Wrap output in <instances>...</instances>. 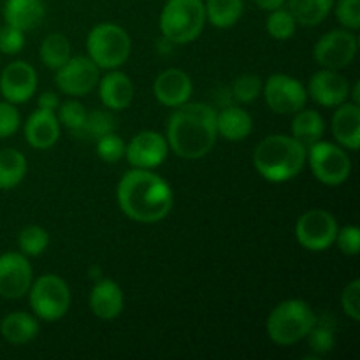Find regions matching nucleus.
<instances>
[{"label":"nucleus","mask_w":360,"mask_h":360,"mask_svg":"<svg viewBox=\"0 0 360 360\" xmlns=\"http://www.w3.org/2000/svg\"><path fill=\"white\" fill-rule=\"evenodd\" d=\"M70 58V42L62 34H49L41 44V60L48 69H60Z\"/></svg>","instance_id":"c85d7f7f"},{"label":"nucleus","mask_w":360,"mask_h":360,"mask_svg":"<svg viewBox=\"0 0 360 360\" xmlns=\"http://www.w3.org/2000/svg\"><path fill=\"white\" fill-rule=\"evenodd\" d=\"M217 111L202 102L179 105L167 123L169 150L186 160H197L217 143Z\"/></svg>","instance_id":"f03ea898"},{"label":"nucleus","mask_w":360,"mask_h":360,"mask_svg":"<svg viewBox=\"0 0 360 360\" xmlns=\"http://www.w3.org/2000/svg\"><path fill=\"white\" fill-rule=\"evenodd\" d=\"M20 111L13 102H0V139L11 137L20 129Z\"/></svg>","instance_id":"4c0bfd02"},{"label":"nucleus","mask_w":360,"mask_h":360,"mask_svg":"<svg viewBox=\"0 0 360 360\" xmlns=\"http://www.w3.org/2000/svg\"><path fill=\"white\" fill-rule=\"evenodd\" d=\"M262 91V79L255 74H243L236 77L232 83V95L243 104H250L255 101Z\"/></svg>","instance_id":"72a5a7b5"},{"label":"nucleus","mask_w":360,"mask_h":360,"mask_svg":"<svg viewBox=\"0 0 360 360\" xmlns=\"http://www.w3.org/2000/svg\"><path fill=\"white\" fill-rule=\"evenodd\" d=\"M294 115V120H292V137L294 139H297L306 148L322 139L326 123L319 111L302 108Z\"/></svg>","instance_id":"393cba45"},{"label":"nucleus","mask_w":360,"mask_h":360,"mask_svg":"<svg viewBox=\"0 0 360 360\" xmlns=\"http://www.w3.org/2000/svg\"><path fill=\"white\" fill-rule=\"evenodd\" d=\"M120 210L139 224H157L172 210L174 195L169 183L151 169L127 172L116 190Z\"/></svg>","instance_id":"f257e3e1"},{"label":"nucleus","mask_w":360,"mask_h":360,"mask_svg":"<svg viewBox=\"0 0 360 360\" xmlns=\"http://www.w3.org/2000/svg\"><path fill=\"white\" fill-rule=\"evenodd\" d=\"M0 333L4 340L13 345H25L35 340L39 334V323L32 315L23 311L9 313L0 322Z\"/></svg>","instance_id":"b1692460"},{"label":"nucleus","mask_w":360,"mask_h":360,"mask_svg":"<svg viewBox=\"0 0 360 360\" xmlns=\"http://www.w3.org/2000/svg\"><path fill=\"white\" fill-rule=\"evenodd\" d=\"M253 2H255L260 9L274 11V9H280V7H283V4L287 2V0H253Z\"/></svg>","instance_id":"37998d69"},{"label":"nucleus","mask_w":360,"mask_h":360,"mask_svg":"<svg viewBox=\"0 0 360 360\" xmlns=\"http://www.w3.org/2000/svg\"><path fill=\"white\" fill-rule=\"evenodd\" d=\"M101 276H102V273H101V269H98V267H91L90 269V278L91 280H101Z\"/></svg>","instance_id":"a18cd8bd"},{"label":"nucleus","mask_w":360,"mask_h":360,"mask_svg":"<svg viewBox=\"0 0 360 360\" xmlns=\"http://www.w3.org/2000/svg\"><path fill=\"white\" fill-rule=\"evenodd\" d=\"M306 91L316 104L323 108H338L350 97V83L338 70L322 69L313 74Z\"/></svg>","instance_id":"dca6fc26"},{"label":"nucleus","mask_w":360,"mask_h":360,"mask_svg":"<svg viewBox=\"0 0 360 360\" xmlns=\"http://www.w3.org/2000/svg\"><path fill=\"white\" fill-rule=\"evenodd\" d=\"M169 144L160 132L143 130L125 148L129 164L136 169H155L167 158Z\"/></svg>","instance_id":"4468645a"},{"label":"nucleus","mask_w":360,"mask_h":360,"mask_svg":"<svg viewBox=\"0 0 360 360\" xmlns=\"http://www.w3.org/2000/svg\"><path fill=\"white\" fill-rule=\"evenodd\" d=\"M334 0H288V11L302 27H316L330 14Z\"/></svg>","instance_id":"a878e982"},{"label":"nucleus","mask_w":360,"mask_h":360,"mask_svg":"<svg viewBox=\"0 0 360 360\" xmlns=\"http://www.w3.org/2000/svg\"><path fill=\"white\" fill-rule=\"evenodd\" d=\"M306 164V146L290 136H267L253 151V165L266 181L285 183L301 174Z\"/></svg>","instance_id":"7ed1b4c3"},{"label":"nucleus","mask_w":360,"mask_h":360,"mask_svg":"<svg viewBox=\"0 0 360 360\" xmlns=\"http://www.w3.org/2000/svg\"><path fill=\"white\" fill-rule=\"evenodd\" d=\"M350 94H352V97H354L355 104H359V102H360V83H359V81L354 84V90H352Z\"/></svg>","instance_id":"c03bdc74"},{"label":"nucleus","mask_w":360,"mask_h":360,"mask_svg":"<svg viewBox=\"0 0 360 360\" xmlns=\"http://www.w3.org/2000/svg\"><path fill=\"white\" fill-rule=\"evenodd\" d=\"M37 102L39 109H46V111H55L60 105L58 97H56V94H53V91H44V94H41Z\"/></svg>","instance_id":"79ce46f5"},{"label":"nucleus","mask_w":360,"mask_h":360,"mask_svg":"<svg viewBox=\"0 0 360 360\" xmlns=\"http://www.w3.org/2000/svg\"><path fill=\"white\" fill-rule=\"evenodd\" d=\"M306 338H308L309 341V348H311L316 355L329 354L334 348V345H336L334 330L330 329L329 326H326V323L319 322V320H316L315 327L309 330V334Z\"/></svg>","instance_id":"f704fd0d"},{"label":"nucleus","mask_w":360,"mask_h":360,"mask_svg":"<svg viewBox=\"0 0 360 360\" xmlns=\"http://www.w3.org/2000/svg\"><path fill=\"white\" fill-rule=\"evenodd\" d=\"M49 245V234L39 225H28L18 236V246L23 255L37 257L46 252Z\"/></svg>","instance_id":"c756f323"},{"label":"nucleus","mask_w":360,"mask_h":360,"mask_svg":"<svg viewBox=\"0 0 360 360\" xmlns=\"http://www.w3.org/2000/svg\"><path fill=\"white\" fill-rule=\"evenodd\" d=\"M341 306L343 311L350 316L354 322L360 320V280H354L341 294Z\"/></svg>","instance_id":"a19ab883"},{"label":"nucleus","mask_w":360,"mask_h":360,"mask_svg":"<svg viewBox=\"0 0 360 360\" xmlns=\"http://www.w3.org/2000/svg\"><path fill=\"white\" fill-rule=\"evenodd\" d=\"M23 34L25 32L11 27V25L0 28V51L4 55H16V53H20L21 48L25 46Z\"/></svg>","instance_id":"ea45409f"},{"label":"nucleus","mask_w":360,"mask_h":360,"mask_svg":"<svg viewBox=\"0 0 360 360\" xmlns=\"http://www.w3.org/2000/svg\"><path fill=\"white\" fill-rule=\"evenodd\" d=\"M101 101L111 111H123L134 101V84L122 70L112 69L101 79Z\"/></svg>","instance_id":"412c9836"},{"label":"nucleus","mask_w":360,"mask_h":360,"mask_svg":"<svg viewBox=\"0 0 360 360\" xmlns=\"http://www.w3.org/2000/svg\"><path fill=\"white\" fill-rule=\"evenodd\" d=\"M32 266L23 253L7 252L0 255V295L20 299L32 287Z\"/></svg>","instance_id":"ddd939ff"},{"label":"nucleus","mask_w":360,"mask_h":360,"mask_svg":"<svg viewBox=\"0 0 360 360\" xmlns=\"http://www.w3.org/2000/svg\"><path fill=\"white\" fill-rule=\"evenodd\" d=\"M264 97L271 111L278 115H294L308 101L304 84L288 74H273L264 84Z\"/></svg>","instance_id":"9b49d317"},{"label":"nucleus","mask_w":360,"mask_h":360,"mask_svg":"<svg viewBox=\"0 0 360 360\" xmlns=\"http://www.w3.org/2000/svg\"><path fill=\"white\" fill-rule=\"evenodd\" d=\"M98 67L90 56H70L69 62L56 69V86L70 97H83L90 94L98 83Z\"/></svg>","instance_id":"f8f14e48"},{"label":"nucleus","mask_w":360,"mask_h":360,"mask_svg":"<svg viewBox=\"0 0 360 360\" xmlns=\"http://www.w3.org/2000/svg\"><path fill=\"white\" fill-rule=\"evenodd\" d=\"M46 16V6L42 0H6L4 18L6 23L21 32L39 27Z\"/></svg>","instance_id":"4be33fe9"},{"label":"nucleus","mask_w":360,"mask_h":360,"mask_svg":"<svg viewBox=\"0 0 360 360\" xmlns=\"http://www.w3.org/2000/svg\"><path fill=\"white\" fill-rule=\"evenodd\" d=\"M115 132V118L105 111H91L86 115L79 136L84 139H101L105 134Z\"/></svg>","instance_id":"2f4dec72"},{"label":"nucleus","mask_w":360,"mask_h":360,"mask_svg":"<svg viewBox=\"0 0 360 360\" xmlns=\"http://www.w3.org/2000/svg\"><path fill=\"white\" fill-rule=\"evenodd\" d=\"M30 306L37 319L56 322L63 319L70 306V290L65 280L56 274H44L32 281Z\"/></svg>","instance_id":"0eeeda50"},{"label":"nucleus","mask_w":360,"mask_h":360,"mask_svg":"<svg viewBox=\"0 0 360 360\" xmlns=\"http://www.w3.org/2000/svg\"><path fill=\"white\" fill-rule=\"evenodd\" d=\"M336 18L347 30H359L360 0H340L336 4Z\"/></svg>","instance_id":"e433bc0d"},{"label":"nucleus","mask_w":360,"mask_h":360,"mask_svg":"<svg viewBox=\"0 0 360 360\" xmlns=\"http://www.w3.org/2000/svg\"><path fill=\"white\" fill-rule=\"evenodd\" d=\"M125 297L116 281L101 278L90 294V309L101 320H115L123 311Z\"/></svg>","instance_id":"a211bd4d"},{"label":"nucleus","mask_w":360,"mask_h":360,"mask_svg":"<svg viewBox=\"0 0 360 360\" xmlns=\"http://www.w3.org/2000/svg\"><path fill=\"white\" fill-rule=\"evenodd\" d=\"M25 137L35 150H48L58 141L60 122L55 111L37 109L25 123Z\"/></svg>","instance_id":"6ab92c4d"},{"label":"nucleus","mask_w":360,"mask_h":360,"mask_svg":"<svg viewBox=\"0 0 360 360\" xmlns=\"http://www.w3.org/2000/svg\"><path fill=\"white\" fill-rule=\"evenodd\" d=\"M316 320L319 319L308 302L301 299H288L271 311L267 319V334L273 343L290 347L308 336Z\"/></svg>","instance_id":"20e7f679"},{"label":"nucleus","mask_w":360,"mask_h":360,"mask_svg":"<svg viewBox=\"0 0 360 360\" xmlns=\"http://www.w3.org/2000/svg\"><path fill=\"white\" fill-rule=\"evenodd\" d=\"M338 221L326 210H309L295 224L297 243L308 252H326L336 241Z\"/></svg>","instance_id":"1a4fd4ad"},{"label":"nucleus","mask_w":360,"mask_h":360,"mask_svg":"<svg viewBox=\"0 0 360 360\" xmlns=\"http://www.w3.org/2000/svg\"><path fill=\"white\" fill-rule=\"evenodd\" d=\"M269 18H267V32L273 39L276 41H287L292 35L295 34V28H297V21L294 20V16L290 14V11L283 9H274L269 11Z\"/></svg>","instance_id":"7c9ffc66"},{"label":"nucleus","mask_w":360,"mask_h":360,"mask_svg":"<svg viewBox=\"0 0 360 360\" xmlns=\"http://www.w3.org/2000/svg\"><path fill=\"white\" fill-rule=\"evenodd\" d=\"M155 97L167 108H179L192 97L193 84L186 72L179 69H167L160 72L153 84Z\"/></svg>","instance_id":"f3484780"},{"label":"nucleus","mask_w":360,"mask_h":360,"mask_svg":"<svg viewBox=\"0 0 360 360\" xmlns=\"http://www.w3.org/2000/svg\"><path fill=\"white\" fill-rule=\"evenodd\" d=\"M253 129V120L250 112L243 108L229 105L217 112V132L227 141H243L250 136Z\"/></svg>","instance_id":"5701e85b"},{"label":"nucleus","mask_w":360,"mask_h":360,"mask_svg":"<svg viewBox=\"0 0 360 360\" xmlns=\"http://www.w3.org/2000/svg\"><path fill=\"white\" fill-rule=\"evenodd\" d=\"M125 141L115 132L105 134L101 139H97V155L108 164H115L120 158L125 157Z\"/></svg>","instance_id":"c9c22d12"},{"label":"nucleus","mask_w":360,"mask_h":360,"mask_svg":"<svg viewBox=\"0 0 360 360\" xmlns=\"http://www.w3.org/2000/svg\"><path fill=\"white\" fill-rule=\"evenodd\" d=\"M333 136L343 148L357 151L360 146V108L355 102L338 105L333 116Z\"/></svg>","instance_id":"aec40b11"},{"label":"nucleus","mask_w":360,"mask_h":360,"mask_svg":"<svg viewBox=\"0 0 360 360\" xmlns=\"http://www.w3.org/2000/svg\"><path fill=\"white\" fill-rule=\"evenodd\" d=\"M313 174L327 186L343 185L352 172V160L343 148L326 141H316L306 150Z\"/></svg>","instance_id":"6e6552de"},{"label":"nucleus","mask_w":360,"mask_h":360,"mask_svg":"<svg viewBox=\"0 0 360 360\" xmlns=\"http://www.w3.org/2000/svg\"><path fill=\"white\" fill-rule=\"evenodd\" d=\"M27 174V158L14 148L0 150V188L11 190L20 185Z\"/></svg>","instance_id":"bb28decb"},{"label":"nucleus","mask_w":360,"mask_h":360,"mask_svg":"<svg viewBox=\"0 0 360 360\" xmlns=\"http://www.w3.org/2000/svg\"><path fill=\"white\" fill-rule=\"evenodd\" d=\"M86 48L88 56L98 69L112 70L127 62L132 42L120 25L98 23L88 34Z\"/></svg>","instance_id":"423d86ee"},{"label":"nucleus","mask_w":360,"mask_h":360,"mask_svg":"<svg viewBox=\"0 0 360 360\" xmlns=\"http://www.w3.org/2000/svg\"><path fill=\"white\" fill-rule=\"evenodd\" d=\"M334 243H338V246H340V250L345 253V255H350V257L359 255L360 252L359 227H355V225H347V227H343L341 231L338 229L336 241Z\"/></svg>","instance_id":"58836bf2"},{"label":"nucleus","mask_w":360,"mask_h":360,"mask_svg":"<svg viewBox=\"0 0 360 360\" xmlns=\"http://www.w3.org/2000/svg\"><path fill=\"white\" fill-rule=\"evenodd\" d=\"M206 20L217 28H231L241 18L245 0H207Z\"/></svg>","instance_id":"cd10ccee"},{"label":"nucleus","mask_w":360,"mask_h":360,"mask_svg":"<svg viewBox=\"0 0 360 360\" xmlns=\"http://www.w3.org/2000/svg\"><path fill=\"white\" fill-rule=\"evenodd\" d=\"M86 109L81 102L77 101H67L65 104L58 105V122L60 125L65 127L72 136H79L81 129L84 125V120H86Z\"/></svg>","instance_id":"473e14b6"},{"label":"nucleus","mask_w":360,"mask_h":360,"mask_svg":"<svg viewBox=\"0 0 360 360\" xmlns=\"http://www.w3.org/2000/svg\"><path fill=\"white\" fill-rule=\"evenodd\" d=\"M206 25L202 0H167L160 13V30L174 44L195 41Z\"/></svg>","instance_id":"39448f33"},{"label":"nucleus","mask_w":360,"mask_h":360,"mask_svg":"<svg viewBox=\"0 0 360 360\" xmlns=\"http://www.w3.org/2000/svg\"><path fill=\"white\" fill-rule=\"evenodd\" d=\"M37 90V72L28 62L9 63L0 76V94L7 102L21 104L34 97Z\"/></svg>","instance_id":"2eb2a0df"},{"label":"nucleus","mask_w":360,"mask_h":360,"mask_svg":"<svg viewBox=\"0 0 360 360\" xmlns=\"http://www.w3.org/2000/svg\"><path fill=\"white\" fill-rule=\"evenodd\" d=\"M359 41L352 30H330L316 41L313 56L323 69L340 70L350 65L357 56Z\"/></svg>","instance_id":"9d476101"}]
</instances>
